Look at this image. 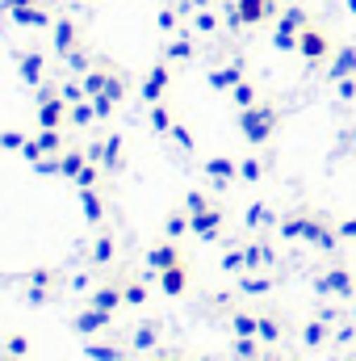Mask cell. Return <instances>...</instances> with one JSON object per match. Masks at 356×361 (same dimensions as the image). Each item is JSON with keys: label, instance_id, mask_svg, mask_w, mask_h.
Returning a JSON list of instances; mask_svg holds the SVG:
<instances>
[{"label": "cell", "instance_id": "cell-10", "mask_svg": "<svg viewBox=\"0 0 356 361\" xmlns=\"http://www.w3.org/2000/svg\"><path fill=\"white\" fill-rule=\"evenodd\" d=\"M268 223H276V214L268 210L265 202H256V206L248 210V227H268Z\"/></svg>", "mask_w": 356, "mask_h": 361}, {"label": "cell", "instance_id": "cell-12", "mask_svg": "<svg viewBox=\"0 0 356 361\" xmlns=\"http://www.w3.org/2000/svg\"><path fill=\"white\" fill-rule=\"evenodd\" d=\"M239 290H243V294H268V290H272V281H268V277H243V281H239Z\"/></svg>", "mask_w": 356, "mask_h": 361}, {"label": "cell", "instance_id": "cell-9", "mask_svg": "<svg viewBox=\"0 0 356 361\" xmlns=\"http://www.w3.org/2000/svg\"><path fill=\"white\" fill-rule=\"evenodd\" d=\"M302 227H306V210H298V214L281 219V235H285V240H302Z\"/></svg>", "mask_w": 356, "mask_h": 361}, {"label": "cell", "instance_id": "cell-4", "mask_svg": "<svg viewBox=\"0 0 356 361\" xmlns=\"http://www.w3.org/2000/svg\"><path fill=\"white\" fill-rule=\"evenodd\" d=\"M298 47H302V55H306L310 63H323V59H331V55H336V51H331V42H327V38H323L314 25H306V30H302Z\"/></svg>", "mask_w": 356, "mask_h": 361}, {"label": "cell", "instance_id": "cell-5", "mask_svg": "<svg viewBox=\"0 0 356 361\" xmlns=\"http://www.w3.org/2000/svg\"><path fill=\"white\" fill-rule=\"evenodd\" d=\"M327 341H331V324L327 319H306L302 324V345L306 349H323Z\"/></svg>", "mask_w": 356, "mask_h": 361}, {"label": "cell", "instance_id": "cell-18", "mask_svg": "<svg viewBox=\"0 0 356 361\" xmlns=\"http://www.w3.org/2000/svg\"><path fill=\"white\" fill-rule=\"evenodd\" d=\"M239 173H243L248 180H256V177H260V160H243V164H239Z\"/></svg>", "mask_w": 356, "mask_h": 361}, {"label": "cell", "instance_id": "cell-6", "mask_svg": "<svg viewBox=\"0 0 356 361\" xmlns=\"http://www.w3.org/2000/svg\"><path fill=\"white\" fill-rule=\"evenodd\" d=\"M356 76V47H344L331 55V80H348Z\"/></svg>", "mask_w": 356, "mask_h": 361}, {"label": "cell", "instance_id": "cell-19", "mask_svg": "<svg viewBox=\"0 0 356 361\" xmlns=\"http://www.w3.org/2000/svg\"><path fill=\"white\" fill-rule=\"evenodd\" d=\"M252 97H256L252 85H239V89H235V101H239V105H252Z\"/></svg>", "mask_w": 356, "mask_h": 361}, {"label": "cell", "instance_id": "cell-15", "mask_svg": "<svg viewBox=\"0 0 356 361\" xmlns=\"http://www.w3.org/2000/svg\"><path fill=\"white\" fill-rule=\"evenodd\" d=\"M210 177L231 180V177H235V164H231V160H210Z\"/></svg>", "mask_w": 356, "mask_h": 361}, {"label": "cell", "instance_id": "cell-14", "mask_svg": "<svg viewBox=\"0 0 356 361\" xmlns=\"http://www.w3.org/2000/svg\"><path fill=\"white\" fill-rule=\"evenodd\" d=\"M164 290H168V294H180V290H184V273H180L177 265L164 273Z\"/></svg>", "mask_w": 356, "mask_h": 361}, {"label": "cell", "instance_id": "cell-2", "mask_svg": "<svg viewBox=\"0 0 356 361\" xmlns=\"http://www.w3.org/2000/svg\"><path fill=\"white\" fill-rule=\"evenodd\" d=\"M302 240H306L310 248L327 252V257L340 248V231H336V223H327L323 214H310V210H306V227H302Z\"/></svg>", "mask_w": 356, "mask_h": 361}, {"label": "cell", "instance_id": "cell-20", "mask_svg": "<svg viewBox=\"0 0 356 361\" xmlns=\"http://www.w3.org/2000/svg\"><path fill=\"white\" fill-rule=\"evenodd\" d=\"M260 361H285V357H281V353H265Z\"/></svg>", "mask_w": 356, "mask_h": 361}, {"label": "cell", "instance_id": "cell-3", "mask_svg": "<svg viewBox=\"0 0 356 361\" xmlns=\"http://www.w3.org/2000/svg\"><path fill=\"white\" fill-rule=\"evenodd\" d=\"M272 130H276V109L256 105V109H248V114H243V135H248L252 143H265Z\"/></svg>", "mask_w": 356, "mask_h": 361}, {"label": "cell", "instance_id": "cell-16", "mask_svg": "<svg viewBox=\"0 0 356 361\" xmlns=\"http://www.w3.org/2000/svg\"><path fill=\"white\" fill-rule=\"evenodd\" d=\"M336 231H340V240H356V214H352V219H340V223H336Z\"/></svg>", "mask_w": 356, "mask_h": 361}, {"label": "cell", "instance_id": "cell-8", "mask_svg": "<svg viewBox=\"0 0 356 361\" xmlns=\"http://www.w3.org/2000/svg\"><path fill=\"white\" fill-rule=\"evenodd\" d=\"M256 336H260L265 345H276V341L285 336V324H281L276 315H260V328H256Z\"/></svg>", "mask_w": 356, "mask_h": 361}, {"label": "cell", "instance_id": "cell-7", "mask_svg": "<svg viewBox=\"0 0 356 361\" xmlns=\"http://www.w3.org/2000/svg\"><path fill=\"white\" fill-rule=\"evenodd\" d=\"M193 231L205 235V240H214V235H218V210H214V206L197 210V214H193Z\"/></svg>", "mask_w": 356, "mask_h": 361}, {"label": "cell", "instance_id": "cell-17", "mask_svg": "<svg viewBox=\"0 0 356 361\" xmlns=\"http://www.w3.org/2000/svg\"><path fill=\"white\" fill-rule=\"evenodd\" d=\"M336 341H340V345H352L356 341V319L352 324H344V328H336Z\"/></svg>", "mask_w": 356, "mask_h": 361}, {"label": "cell", "instance_id": "cell-1", "mask_svg": "<svg viewBox=\"0 0 356 361\" xmlns=\"http://www.w3.org/2000/svg\"><path fill=\"white\" fill-rule=\"evenodd\" d=\"M314 290L319 294H327V298H340V302H352L356 298V273L344 265V261H331L323 277L314 281Z\"/></svg>", "mask_w": 356, "mask_h": 361}, {"label": "cell", "instance_id": "cell-13", "mask_svg": "<svg viewBox=\"0 0 356 361\" xmlns=\"http://www.w3.org/2000/svg\"><path fill=\"white\" fill-rule=\"evenodd\" d=\"M151 261H155L160 269H172V265H177V248H168V244H160V248L151 252Z\"/></svg>", "mask_w": 356, "mask_h": 361}, {"label": "cell", "instance_id": "cell-21", "mask_svg": "<svg viewBox=\"0 0 356 361\" xmlns=\"http://www.w3.org/2000/svg\"><path fill=\"white\" fill-rule=\"evenodd\" d=\"M352 319H356V298H352Z\"/></svg>", "mask_w": 356, "mask_h": 361}, {"label": "cell", "instance_id": "cell-11", "mask_svg": "<svg viewBox=\"0 0 356 361\" xmlns=\"http://www.w3.org/2000/svg\"><path fill=\"white\" fill-rule=\"evenodd\" d=\"M231 324H235V332H239V336H256V328H260V315H248V311H239Z\"/></svg>", "mask_w": 356, "mask_h": 361}]
</instances>
